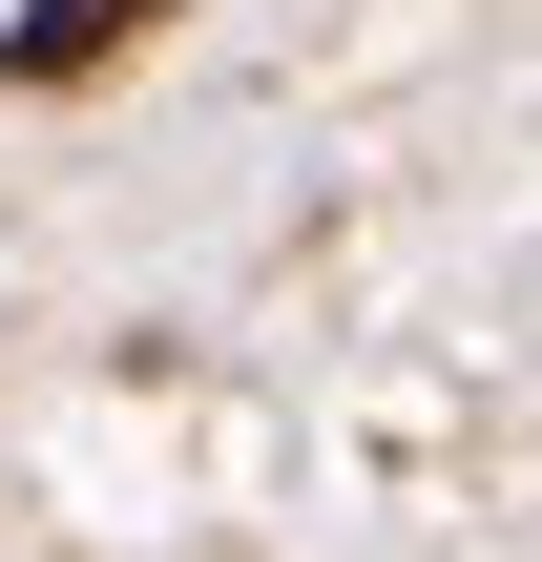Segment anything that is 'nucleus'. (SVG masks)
Segmentation results:
<instances>
[{
    "label": "nucleus",
    "mask_w": 542,
    "mask_h": 562,
    "mask_svg": "<svg viewBox=\"0 0 542 562\" xmlns=\"http://www.w3.org/2000/svg\"><path fill=\"white\" fill-rule=\"evenodd\" d=\"M146 21H167V0H21V42H0V63H21V83H104Z\"/></svg>",
    "instance_id": "1"
}]
</instances>
